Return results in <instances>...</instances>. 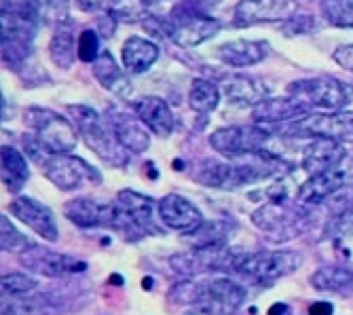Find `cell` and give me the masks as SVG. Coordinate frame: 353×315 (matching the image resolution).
<instances>
[{
    "label": "cell",
    "mask_w": 353,
    "mask_h": 315,
    "mask_svg": "<svg viewBox=\"0 0 353 315\" xmlns=\"http://www.w3.org/2000/svg\"><path fill=\"white\" fill-rule=\"evenodd\" d=\"M279 167H281V159H277V156H273L267 150H261L256 154H250L248 161L243 163L201 161L195 167L192 180L203 186L220 188V191H235V188L271 178L273 174H277Z\"/></svg>",
    "instance_id": "1"
},
{
    "label": "cell",
    "mask_w": 353,
    "mask_h": 315,
    "mask_svg": "<svg viewBox=\"0 0 353 315\" xmlns=\"http://www.w3.org/2000/svg\"><path fill=\"white\" fill-rule=\"evenodd\" d=\"M245 288L229 277H214L203 281H188L176 286L170 294L172 301H180L195 307L203 315H231L245 303Z\"/></svg>",
    "instance_id": "2"
},
{
    "label": "cell",
    "mask_w": 353,
    "mask_h": 315,
    "mask_svg": "<svg viewBox=\"0 0 353 315\" xmlns=\"http://www.w3.org/2000/svg\"><path fill=\"white\" fill-rule=\"evenodd\" d=\"M23 144H26V154L43 170L45 178L53 186H57L59 191H77V188H81L85 184L102 182V174L72 152L53 154V152L45 150L32 136H28V140H23Z\"/></svg>",
    "instance_id": "3"
},
{
    "label": "cell",
    "mask_w": 353,
    "mask_h": 315,
    "mask_svg": "<svg viewBox=\"0 0 353 315\" xmlns=\"http://www.w3.org/2000/svg\"><path fill=\"white\" fill-rule=\"evenodd\" d=\"M66 110L72 116L85 144L98 154L104 163H108L110 167H125L130 163L132 152L123 148L108 119H104L98 110H93L91 106H85V104H70Z\"/></svg>",
    "instance_id": "4"
},
{
    "label": "cell",
    "mask_w": 353,
    "mask_h": 315,
    "mask_svg": "<svg viewBox=\"0 0 353 315\" xmlns=\"http://www.w3.org/2000/svg\"><path fill=\"white\" fill-rule=\"evenodd\" d=\"M23 125L32 132V138L53 154H68L77 148L79 130L66 116H61L51 108H43V106L26 108Z\"/></svg>",
    "instance_id": "5"
},
{
    "label": "cell",
    "mask_w": 353,
    "mask_h": 315,
    "mask_svg": "<svg viewBox=\"0 0 353 315\" xmlns=\"http://www.w3.org/2000/svg\"><path fill=\"white\" fill-rule=\"evenodd\" d=\"M63 216H66L72 225L81 229H114L123 231L132 237H140L136 227L132 225L130 216L125 214L121 203H100L89 197H79L66 203L63 207Z\"/></svg>",
    "instance_id": "6"
},
{
    "label": "cell",
    "mask_w": 353,
    "mask_h": 315,
    "mask_svg": "<svg viewBox=\"0 0 353 315\" xmlns=\"http://www.w3.org/2000/svg\"><path fill=\"white\" fill-rule=\"evenodd\" d=\"M288 96L296 98L307 108H317L322 112H336L349 106L351 89L349 85L332 77H311L290 83Z\"/></svg>",
    "instance_id": "7"
},
{
    "label": "cell",
    "mask_w": 353,
    "mask_h": 315,
    "mask_svg": "<svg viewBox=\"0 0 353 315\" xmlns=\"http://www.w3.org/2000/svg\"><path fill=\"white\" fill-rule=\"evenodd\" d=\"M301 267H303V256L299 252L281 250V252H256V254H243L239 258L235 271L256 283H271L275 279L296 273Z\"/></svg>",
    "instance_id": "8"
},
{
    "label": "cell",
    "mask_w": 353,
    "mask_h": 315,
    "mask_svg": "<svg viewBox=\"0 0 353 315\" xmlns=\"http://www.w3.org/2000/svg\"><path fill=\"white\" fill-rule=\"evenodd\" d=\"M271 134L261 123L252 125H231V128H220L212 132L210 146L218 152L229 156V159H239V156H250L265 148Z\"/></svg>",
    "instance_id": "9"
},
{
    "label": "cell",
    "mask_w": 353,
    "mask_h": 315,
    "mask_svg": "<svg viewBox=\"0 0 353 315\" xmlns=\"http://www.w3.org/2000/svg\"><path fill=\"white\" fill-rule=\"evenodd\" d=\"M254 225L273 241H288L307 229V218L296 207H285L283 201H273L252 214Z\"/></svg>",
    "instance_id": "10"
},
{
    "label": "cell",
    "mask_w": 353,
    "mask_h": 315,
    "mask_svg": "<svg viewBox=\"0 0 353 315\" xmlns=\"http://www.w3.org/2000/svg\"><path fill=\"white\" fill-rule=\"evenodd\" d=\"M296 0H239L235 7V26L248 28L256 23L288 21L296 15Z\"/></svg>",
    "instance_id": "11"
},
{
    "label": "cell",
    "mask_w": 353,
    "mask_h": 315,
    "mask_svg": "<svg viewBox=\"0 0 353 315\" xmlns=\"http://www.w3.org/2000/svg\"><path fill=\"white\" fill-rule=\"evenodd\" d=\"M159 220H161L168 229L184 233V235L192 233L205 223L201 210L178 193H170L159 201Z\"/></svg>",
    "instance_id": "12"
},
{
    "label": "cell",
    "mask_w": 353,
    "mask_h": 315,
    "mask_svg": "<svg viewBox=\"0 0 353 315\" xmlns=\"http://www.w3.org/2000/svg\"><path fill=\"white\" fill-rule=\"evenodd\" d=\"M353 186V170H330L324 174L311 176L296 193V201L301 205H319L328 197L336 195L343 188Z\"/></svg>",
    "instance_id": "13"
},
{
    "label": "cell",
    "mask_w": 353,
    "mask_h": 315,
    "mask_svg": "<svg viewBox=\"0 0 353 315\" xmlns=\"http://www.w3.org/2000/svg\"><path fill=\"white\" fill-rule=\"evenodd\" d=\"M117 201L125 210V214L130 216L132 225L140 235H161L163 229L157 223L159 216V203L142 193H136L132 188H123L117 193Z\"/></svg>",
    "instance_id": "14"
},
{
    "label": "cell",
    "mask_w": 353,
    "mask_h": 315,
    "mask_svg": "<svg viewBox=\"0 0 353 315\" xmlns=\"http://www.w3.org/2000/svg\"><path fill=\"white\" fill-rule=\"evenodd\" d=\"M9 212L19 218L26 227H30L39 237L47 241H57L59 229L55 223V214L41 201L32 197H17L9 203Z\"/></svg>",
    "instance_id": "15"
},
{
    "label": "cell",
    "mask_w": 353,
    "mask_h": 315,
    "mask_svg": "<svg viewBox=\"0 0 353 315\" xmlns=\"http://www.w3.org/2000/svg\"><path fill=\"white\" fill-rule=\"evenodd\" d=\"M299 132L307 136L332 138L336 142H353V112L336 110V112H317L305 121H301Z\"/></svg>",
    "instance_id": "16"
},
{
    "label": "cell",
    "mask_w": 353,
    "mask_h": 315,
    "mask_svg": "<svg viewBox=\"0 0 353 315\" xmlns=\"http://www.w3.org/2000/svg\"><path fill=\"white\" fill-rule=\"evenodd\" d=\"M347 156V148L343 142H336L332 138L315 136L313 142H309L303 150V170L309 176H317L330 170H336Z\"/></svg>",
    "instance_id": "17"
},
{
    "label": "cell",
    "mask_w": 353,
    "mask_h": 315,
    "mask_svg": "<svg viewBox=\"0 0 353 315\" xmlns=\"http://www.w3.org/2000/svg\"><path fill=\"white\" fill-rule=\"evenodd\" d=\"M37 254H30L26 252L23 256V265L34 271V273H41L45 277H59V275H70V273H83L87 271V263L85 261H79L74 256H68V254H55V252H49V250H39L34 247Z\"/></svg>",
    "instance_id": "18"
},
{
    "label": "cell",
    "mask_w": 353,
    "mask_h": 315,
    "mask_svg": "<svg viewBox=\"0 0 353 315\" xmlns=\"http://www.w3.org/2000/svg\"><path fill=\"white\" fill-rule=\"evenodd\" d=\"M136 116L157 138H170L176 130V119L170 104L157 96H146L134 104Z\"/></svg>",
    "instance_id": "19"
},
{
    "label": "cell",
    "mask_w": 353,
    "mask_h": 315,
    "mask_svg": "<svg viewBox=\"0 0 353 315\" xmlns=\"http://www.w3.org/2000/svg\"><path fill=\"white\" fill-rule=\"evenodd\" d=\"M271 53V45L267 41H229L216 49L220 61L231 68H250L265 61Z\"/></svg>",
    "instance_id": "20"
},
{
    "label": "cell",
    "mask_w": 353,
    "mask_h": 315,
    "mask_svg": "<svg viewBox=\"0 0 353 315\" xmlns=\"http://www.w3.org/2000/svg\"><path fill=\"white\" fill-rule=\"evenodd\" d=\"M108 121L125 150H130L132 154H142L150 148V136L146 132L148 128L138 116L125 114L121 110H110Z\"/></svg>",
    "instance_id": "21"
},
{
    "label": "cell",
    "mask_w": 353,
    "mask_h": 315,
    "mask_svg": "<svg viewBox=\"0 0 353 315\" xmlns=\"http://www.w3.org/2000/svg\"><path fill=\"white\" fill-rule=\"evenodd\" d=\"M309 108L292 96L285 98H263L252 108L254 123H283V121H296L307 116Z\"/></svg>",
    "instance_id": "22"
},
{
    "label": "cell",
    "mask_w": 353,
    "mask_h": 315,
    "mask_svg": "<svg viewBox=\"0 0 353 315\" xmlns=\"http://www.w3.org/2000/svg\"><path fill=\"white\" fill-rule=\"evenodd\" d=\"M159 59V47L144 37H130L121 47V64L127 74H144Z\"/></svg>",
    "instance_id": "23"
},
{
    "label": "cell",
    "mask_w": 353,
    "mask_h": 315,
    "mask_svg": "<svg viewBox=\"0 0 353 315\" xmlns=\"http://www.w3.org/2000/svg\"><path fill=\"white\" fill-rule=\"evenodd\" d=\"M79 39H77V28L74 21L68 19L59 26H55V32L49 41V55L53 59V64L59 70H70L72 64L79 57Z\"/></svg>",
    "instance_id": "24"
},
{
    "label": "cell",
    "mask_w": 353,
    "mask_h": 315,
    "mask_svg": "<svg viewBox=\"0 0 353 315\" xmlns=\"http://www.w3.org/2000/svg\"><path fill=\"white\" fill-rule=\"evenodd\" d=\"M220 28H222V23L216 17L203 15V17H195V19H188V21L174 23L172 39L180 47H199L205 41H210L212 37H216L220 32Z\"/></svg>",
    "instance_id": "25"
},
{
    "label": "cell",
    "mask_w": 353,
    "mask_h": 315,
    "mask_svg": "<svg viewBox=\"0 0 353 315\" xmlns=\"http://www.w3.org/2000/svg\"><path fill=\"white\" fill-rule=\"evenodd\" d=\"M93 77L98 79V83L114 93V96H130V91H132V83L130 79H127V70H121L119 64L114 61V57L110 55V51H102L100 57L93 61Z\"/></svg>",
    "instance_id": "26"
},
{
    "label": "cell",
    "mask_w": 353,
    "mask_h": 315,
    "mask_svg": "<svg viewBox=\"0 0 353 315\" xmlns=\"http://www.w3.org/2000/svg\"><path fill=\"white\" fill-rule=\"evenodd\" d=\"M30 178L26 154L15 146H3V184L9 193H19Z\"/></svg>",
    "instance_id": "27"
},
{
    "label": "cell",
    "mask_w": 353,
    "mask_h": 315,
    "mask_svg": "<svg viewBox=\"0 0 353 315\" xmlns=\"http://www.w3.org/2000/svg\"><path fill=\"white\" fill-rule=\"evenodd\" d=\"M309 281L322 292L353 294V267H324L313 273Z\"/></svg>",
    "instance_id": "28"
},
{
    "label": "cell",
    "mask_w": 353,
    "mask_h": 315,
    "mask_svg": "<svg viewBox=\"0 0 353 315\" xmlns=\"http://www.w3.org/2000/svg\"><path fill=\"white\" fill-rule=\"evenodd\" d=\"M265 85H261L259 81H254L250 77H233L227 81V87H224V93H227V100L233 104H259L265 98V89H261Z\"/></svg>",
    "instance_id": "29"
},
{
    "label": "cell",
    "mask_w": 353,
    "mask_h": 315,
    "mask_svg": "<svg viewBox=\"0 0 353 315\" xmlns=\"http://www.w3.org/2000/svg\"><path fill=\"white\" fill-rule=\"evenodd\" d=\"M188 104L199 114H210L220 104V89L208 79H195L188 91Z\"/></svg>",
    "instance_id": "30"
},
{
    "label": "cell",
    "mask_w": 353,
    "mask_h": 315,
    "mask_svg": "<svg viewBox=\"0 0 353 315\" xmlns=\"http://www.w3.org/2000/svg\"><path fill=\"white\" fill-rule=\"evenodd\" d=\"M229 231L231 229L224 223L214 220V223H203L199 229L188 233L186 239L195 247H214V245H224V239H227Z\"/></svg>",
    "instance_id": "31"
},
{
    "label": "cell",
    "mask_w": 353,
    "mask_h": 315,
    "mask_svg": "<svg viewBox=\"0 0 353 315\" xmlns=\"http://www.w3.org/2000/svg\"><path fill=\"white\" fill-rule=\"evenodd\" d=\"M0 245H3V252H9V254H26L32 247H37L34 241L15 229L7 216H3V225H0Z\"/></svg>",
    "instance_id": "32"
},
{
    "label": "cell",
    "mask_w": 353,
    "mask_h": 315,
    "mask_svg": "<svg viewBox=\"0 0 353 315\" xmlns=\"http://www.w3.org/2000/svg\"><path fill=\"white\" fill-rule=\"evenodd\" d=\"M322 15L334 28H353V0H324Z\"/></svg>",
    "instance_id": "33"
},
{
    "label": "cell",
    "mask_w": 353,
    "mask_h": 315,
    "mask_svg": "<svg viewBox=\"0 0 353 315\" xmlns=\"http://www.w3.org/2000/svg\"><path fill=\"white\" fill-rule=\"evenodd\" d=\"M216 5H218V0H180L172 9L170 19L174 23H180V21H188L195 17H203V15H210L212 7Z\"/></svg>",
    "instance_id": "34"
},
{
    "label": "cell",
    "mask_w": 353,
    "mask_h": 315,
    "mask_svg": "<svg viewBox=\"0 0 353 315\" xmlns=\"http://www.w3.org/2000/svg\"><path fill=\"white\" fill-rule=\"evenodd\" d=\"M41 21L45 23H63L70 19V0H37Z\"/></svg>",
    "instance_id": "35"
},
{
    "label": "cell",
    "mask_w": 353,
    "mask_h": 315,
    "mask_svg": "<svg viewBox=\"0 0 353 315\" xmlns=\"http://www.w3.org/2000/svg\"><path fill=\"white\" fill-rule=\"evenodd\" d=\"M102 34L98 32V30H93V28H87L83 30V32L79 34V59L85 61V64H93L95 59L100 57L102 53V43H100Z\"/></svg>",
    "instance_id": "36"
},
{
    "label": "cell",
    "mask_w": 353,
    "mask_h": 315,
    "mask_svg": "<svg viewBox=\"0 0 353 315\" xmlns=\"http://www.w3.org/2000/svg\"><path fill=\"white\" fill-rule=\"evenodd\" d=\"M39 281L26 273H5L3 275V292L11 296H26L37 290Z\"/></svg>",
    "instance_id": "37"
},
{
    "label": "cell",
    "mask_w": 353,
    "mask_h": 315,
    "mask_svg": "<svg viewBox=\"0 0 353 315\" xmlns=\"http://www.w3.org/2000/svg\"><path fill=\"white\" fill-rule=\"evenodd\" d=\"M315 28V23L311 21V17H292V19H288V21H283V34L285 37H299V34H305V32H309V30H313Z\"/></svg>",
    "instance_id": "38"
},
{
    "label": "cell",
    "mask_w": 353,
    "mask_h": 315,
    "mask_svg": "<svg viewBox=\"0 0 353 315\" xmlns=\"http://www.w3.org/2000/svg\"><path fill=\"white\" fill-rule=\"evenodd\" d=\"M332 233L341 235V237H353V207H349L347 212H343L336 223L332 227Z\"/></svg>",
    "instance_id": "39"
},
{
    "label": "cell",
    "mask_w": 353,
    "mask_h": 315,
    "mask_svg": "<svg viewBox=\"0 0 353 315\" xmlns=\"http://www.w3.org/2000/svg\"><path fill=\"white\" fill-rule=\"evenodd\" d=\"M332 59L336 64L345 70H351L353 72V45H343L339 47L334 53H332Z\"/></svg>",
    "instance_id": "40"
},
{
    "label": "cell",
    "mask_w": 353,
    "mask_h": 315,
    "mask_svg": "<svg viewBox=\"0 0 353 315\" xmlns=\"http://www.w3.org/2000/svg\"><path fill=\"white\" fill-rule=\"evenodd\" d=\"M74 3L83 13H98L110 7V0H74Z\"/></svg>",
    "instance_id": "41"
},
{
    "label": "cell",
    "mask_w": 353,
    "mask_h": 315,
    "mask_svg": "<svg viewBox=\"0 0 353 315\" xmlns=\"http://www.w3.org/2000/svg\"><path fill=\"white\" fill-rule=\"evenodd\" d=\"M332 313H334V305L326 301H317L309 307V315H332Z\"/></svg>",
    "instance_id": "42"
},
{
    "label": "cell",
    "mask_w": 353,
    "mask_h": 315,
    "mask_svg": "<svg viewBox=\"0 0 353 315\" xmlns=\"http://www.w3.org/2000/svg\"><path fill=\"white\" fill-rule=\"evenodd\" d=\"M269 315H292V309H290V305H285V303H275L269 309Z\"/></svg>",
    "instance_id": "43"
},
{
    "label": "cell",
    "mask_w": 353,
    "mask_h": 315,
    "mask_svg": "<svg viewBox=\"0 0 353 315\" xmlns=\"http://www.w3.org/2000/svg\"><path fill=\"white\" fill-rule=\"evenodd\" d=\"M144 5H154V3H159V0H142Z\"/></svg>",
    "instance_id": "44"
},
{
    "label": "cell",
    "mask_w": 353,
    "mask_h": 315,
    "mask_svg": "<svg viewBox=\"0 0 353 315\" xmlns=\"http://www.w3.org/2000/svg\"><path fill=\"white\" fill-rule=\"evenodd\" d=\"M9 313H11V315H13V311H9Z\"/></svg>",
    "instance_id": "45"
}]
</instances>
